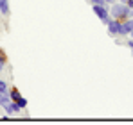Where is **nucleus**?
I'll use <instances>...</instances> for the list:
<instances>
[{
    "instance_id": "1",
    "label": "nucleus",
    "mask_w": 133,
    "mask_h": 125,
    "mask_svg": "<svg viewBox=\"0 0 133 125\" xmlns=\"http://www.w3.org/2000/svg\"><path fill=\"white\" fill-rule=\"evenodd\" d=\"M128 11H130V7L126 5V4H111V16L115 18V20H126L128 18Z\"/></svg>"
},
{
    "instance_id": "2",
    "label": "nucleus",
    "mask_w": 133,
    "mask_h": 125,
    "mask_svg": "<svg viewBox=\"0 0 133 125\" xmlns=\"http://www.w3.org/2000/svg\"><path fill=\"white\" fill-rule=\"evenodd\" d=\"M9 97H11V102H16L22 109H23V107H27V100L20 95L18 89H11V91H9Z\"/></svg>"
},
{
    "instance_id": "3",
    "label": "nucleus",
    "mask_w": 133,
    "mask_h": 125,
    "mask_svg": "<svg viewBox=\"0 0 133 125\" xmlns=\"http://www.w3.org/2000/svg\"><path fill=\"white\" fill-rule=\"evenodd\" d=\"M131 30H133V18H128L126 21H122L121 27H119V34L121 36H128Z\"/></svg>"
},
{
    "instance_id": "4",
    "label": "nucleus",
    "mask_w": 133,
    "mask_h": 125,
    "mask_svg": "<svg viewBox=\"0 0 133 125\" xmlns=\"http://www.w3.org/2000/svg\"><path fill=\"white\" fill-rule=\"evenodd\" d=\"M94 13H95L101 20H104V18L110 16V11L106 9V5H99V4H94Z\"/></svg>"
},
{
    "instance_id": "5",
    "label": "nucleus",
    "mask_w": 133,
    "mask_h": 125,
    "mask_svg": "<svg viewBox=\"0 0 133 125\" xmlns=\"http://www.w3.org/2000/svg\"><path fill=\"white\" fill-rule=\"evenodd\" d=\"M106 27H108V32H110V34H119V27H121V21L113 18V20H111L110 23L106 25Z\"/></svg>"
},
{
    "instance_id": "6",
    "label": "nucleus",
    "mask_w": 133,
    "mask_h": 125,
    "mask_svg": "<svg viewBox=\"0 0 133 125\" xmlns=\"http://www.w3.org/2000/svg\"><path fill=\"white\" fill-rule=\"evenodd\" d=\"M4 109H5V113H11V114H13V113H20V109H22V107L16 104V102H13V104H11V102H7V104L4 105Z\"/></svg>"
},
{
    "instance_id": "7",
    "label": "nucleus",
    "mask_w": 133,
    "mask_h": 125,
    "mask_svg": "<svg viewBox=\"0 0 133 125\" xmlns=\"http://www.w3.org/2000/svg\"><path fill=\"white\" fill-rule=\"evenodd\" d=\"M0 13L2 14H9V0H0Z\"/></svg>"
},
{
    "instance_id": "8",
    "label": "nucleus",
    "mask_w": 133,
    "mask_h": 125,
    "mask_svg": "<svg viewBox=\"0 0 133 125\" xmlns=\"http://www.w3.org/2000/svg\"><path fill=\"white\" fill-rule=\"evenodd\" d=\"M7 102H11V97H9V91H5V93H0V105L4 107V105L7 104Z\"/></svg>"
},
{
    "instance_id": "9",
    "label": "nucleus",
    "mask_w": 133,
    "mask_h": 125,
    "mask_svg": "<svg viewBox=\"0 0 133 125\" xmlns=\"http://www.w3.org/2000/svg\"><path fill=\"white\" fill-rule=\"evenodd\" d=\"M5 91H9L7 84H5V81H0V93H5Z\"/></svg>"
},
{
    "instance_id": "10",
    "label": "nucleus",
    "mask_w": 133,
    "mask_h": 125,
    "mask_svg": "<svg viewBox=\"0 0 133 125\" xmlns=\"http://www.w3.org/2000/svg\"><path fill=\"white\" fill-rule=\"evenodd\" d=\"M4 64H5V56H4V54L0 52V72L4 70Z\"/></svg>"
},
{
    "instance_id": "11",
    "label": "nucleus",
    "mask_w": 133,
    "mask_h": 125,
    "mask_svg": "<svg viewBox=\"0 0 133 125\" xmlns=\"http://www.w3.org/2000/svg\"><path fill=\"white\" fill-rule=\"evenodd\" d=\"M94 4H99V5H106V0H92Z\"/></svg>"
},
{
    "instance_id": "12",
    "label": "nucleus",
    "mask_w": 133,
    "mask_h": 125,
    "mask_svg": "<svg viewBox=\"0 0 133 125\" xmlns=\"http://www.w3.org/2000/svg\"><path fill=\"white\" fill-rule=\"evenodd\" d=\"M126 5H128V7H133V0H128V2H126Z\"/></svg>"
},
{
    "instance_id": "13",
    "label": "nucleus",
    "mask_w": 133,
    "mask_h": 125,
    "mask_svg": "<svg viewBox=\"0 0 133 125\" xmlns=\"http://www.w3.org/2000/svg\"><path fill=\"white\" fill-rule=\"evenodd\" d=\"M128 46H130V48L133 50V41H128Z\"/></svg>"
},
{
    "instance_id": "14",
    "label": "nucleus",
    "mask_w": 133,
    "mask_h": 125,
    "mask_svg": "<svg viewBox=\"0 0 133 125\" xmlns=\"http://www.w3.org/2000/svg\"><path fill=\"white\" fill-rule=\"evenodd\" d=\"M106 4H115V0H106Z\"/></svg>"
},
{
    "instance_id": "15",
    "label": "nucleus",
    "mask_w": 133,
    "mask_h": 125,
    "mask_svg": "<svg viewBox=\"0 0 133 125\" xmlns=\"http://www.w3.org/2000/svg\"><path fill=\"white\" fill-rule=\"evenodd\" d=\"M126 2H128V0H121V4H126Z\"/></svg>"
},
{
    "instance_id": "16",
    "label": "nucleus",
    "mask_w": 133,
    "mask_h": 125,
    "mask_svg": "<svg viewBox=\"0 0 133 125\" xmlns=\"http://www.w3.org/2000/svg\"><path fill=\"white\" fill-rule=\"evenodd\" d=\"M130 34H131V36H133V30H131V32H130Z\"/></svg>"
}]
</instances>
